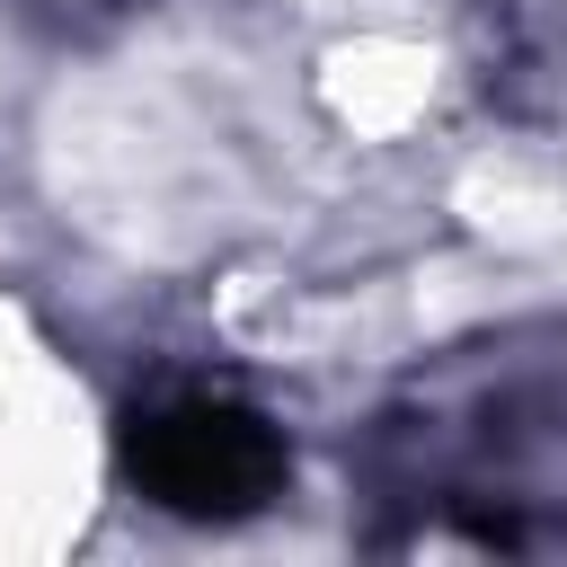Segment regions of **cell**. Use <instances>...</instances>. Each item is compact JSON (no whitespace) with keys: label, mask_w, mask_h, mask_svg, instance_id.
<instances>
[{"label":"cell","mask_w":567,"mask_h":567,"mask_svg":"<svg viewBox=\"0 0 567 567\" xmlns=\"http://www.w3.org/2000/svg\"><path fill=\"white\" fill-rule=\"evenodd\" d=\"M284 434L239 408V399H168L133 425V478L151 505L195 514V523H230L257 514L266 496H284Z\"/></svg>","instance_id":"6da1fadb"},{"label":"cell","mask_w":567,"mask_h":567,"mask_svg":"<svg viewBox=\"0 0 567 567\" xmlns=\"http://www.w3.org/2000/svg\"><path fill=\"white\" fill-rule=\"evenodd\" d=\"M27 9H35L44 27H71V35H89V27H97V18H115L124 0H27Z\"/></svg>","instance_id":"7a4b0ae2"}]
</instances>
